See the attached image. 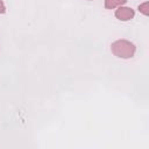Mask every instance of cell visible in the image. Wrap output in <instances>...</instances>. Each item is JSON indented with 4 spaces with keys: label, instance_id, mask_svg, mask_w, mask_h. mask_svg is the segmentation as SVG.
<instances>
[{
    "label": "cell",
    "instance_id": "obj_1",
    "mask_svg": "<svg viewBox=\"0 0 149 149\" xmlns=\"http://www.w3.org/2000/svg\"><path fill=\"white\" fill-rule=\"evenodd\" d=\"M111 50H112L113 55L119 58H132L136 51V47L130 41L118 40L112 43Z\"/></svg>",
    "mask_w": 149,
    "mask_h": 149
},
{
    "label": "cell",
    "instance_id": "obj_2",
    "mask_svg": "<svg viewBox=\"0 0 149 149\" xmlns=\"http://www.w3.org/2000/svg\"><path fill=\"white\" fill-rule=\"evenodd\" d=\"M115 16L120 21H129V20H132L135 16V12L130 7H122V6H120L115 10Z\"/></svg>",
    "mask_w": 149,
    "mask_h": 149
},
{
    "label": "cell",
    "instance_id": "obj_3",
    "mask_svg": "<svg viewBox=\"0 0 149 149\" xmlns=\"http://www.w3.org/2000/svg\"><path fill=\"white\" fill-rule=\"evenodd\" d=\"M127 0H105V7L106 9H114L116 7H120L125 5Z\"/></svg>",
    "mask_w": 149,
    "mask_h": 149
},
{
    "label": "cell",
    "instance_id": "obj_4",
    "mask_svg": "<svg viewBox=\"0 0 149 149\" xmlns=\"http://www.w3.org/2000/svg\"><path fill=\"white\" fill-rule=\"evenodd\" d=\"M148 6H149L148 2H144V3H142V5L139 6V10H140L143 15H146V16L149 14V8H148Z\"/></svg>",
    "mask_w": 149,
    "mask_h": 149
},
{
    "label": "cell",
    "instance_id": "obj_5",
    "mask_svg": "<svg viewBox=\"0 0 149 149\" xmlns=\"http://www.w3.org/2000/svg\"><path fill=\"white\" fill-rule=\"evenodd\" d=\"M6 12V7H5V3L2 0H0V14H3Z\"/></svg>",
    "mask_w": 149,
    "mask_h": 149
}]
</instances>
